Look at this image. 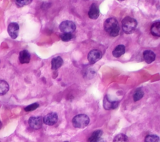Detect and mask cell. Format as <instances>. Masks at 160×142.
<instances>
[{"label":"cell","instance_id":"1","mask_svg":"<svg viewBox=\"0 0 160 142\" xmlns=\"http://www.w3.org/2000/svg\"><path fill=\"white\" fill-rule=\"evenodd\" d=\"M104 28L111 36H117L119 33V23L117 19L114 18H109L104 21Z\"/></svg>","mask_w":160,"mask_h":142},{"label":"cell","instance_id":"2","mask_svg":"<svg viewBox=\"0 0 160 142\" xmlns=\"http://www.w3.org/2000/svg\"><path fill=\"white\" fill-rule=\"evenodd\" d=\"M138 25L136 20L131 17L126 16L122 21V29L126 34H131L133 33Z\"/></svg>","mask_w":160,"mask_h":142},{"label":"cell","instance_id":"3","mask_svg":"<svg viewBox=\"0 0 160 142\" xmlns=\"http://www.w3.org/2000/svg\"><path fill=\"white\" fill-rule=\"evenodd\" d=\"M89 123V117L85 114H79L75 116L72 119V123L74 127L78 128H83L88 125Z\"/></svg>","mask_w":160,"mask_h":142},{"label":"cell","instance_id":"4","mask_svg":"<svg viewBox=\"0 0 160 142\" xmlns=\"http://www.w3.org/2000/svg\"><path fill=\"white\" fill-rule=\"evenodd\" d=\"M76 24L71 21H64L59 25V29L62 33H71L76 30Z\"/></svg>","mask_w":160,"mask_h":142},{"label":"cell","instance_id":"5","mask_svg":"<svg viewBox=\"0 0 160 142\" xmlns=\"http://www.w3.org/2000/svg\"><path fill=\"white\" fill-rule=\"evenodd\" d=\"M102 53L98 49H92L89 51L88 55V59L91 64H94L101 59Z\"/></svg>","mask_w":160,"mask_h":142},{"label":"cell","instance_id":"6","mask_svg":"<svg viewBox=\"0 0 160 142\" xmlns=\"http://www.w3.org/2000/svg\"><path fill=\"white\" fill-rule=\"evenodd\" d=\"M42 121L41 116H32L28 120L30 127L34 129H40L42 127Z\"/></svg>","mask_w":160,"mask_h":142},{"label":"cell","instance_id":"7","mask_svg":"<svg viewBox=\"0 0 160 142\" xmlns=\"http://www.w3.org/2000/svg\"><path fill=\"white\" fill-rule=\"evenodd\" d=\"M58 119V114L56 113L52 112L46 114L43 118L42 121L46 124L49 126H52L57 123Z\"/></svg>","mask_w":160,"mask_h":142},{"label":"cell","instance_id":"8","mask_svg":"<svg viewBox=\"0 0 160 142\" xmlns=\"http://www.w3.org/2000/svg\"><path fill=\"white\" fill-rule=\"evenodd\" d=\"M8 33L10 37L12 39H16L18 36L19 25L17 23H11L8 27Z\"/></svg>","mask_w":160,"mask_h":142},{"label":"cell","instance_id":"9","mask_svg":"<svg viewBox=\"0 0 160 142\" xmlns=\"http://www.w3.org/2000/svg\"><path fill=\"white\" fill-rule=\"evenodd\" d=\"M118 101H112L111 100L108 95H106L103 99V106L105 109L109 110L116 108L118 106Z\"/></svg>","mask_w":160,"mask_h":142},{"label":"cell","instance_id":"10","mask_svg":"<svg viewBox=\"0 0 160 142\" xmlns=\"http://www.w3.org/2000/svg\"><path fill=\"white\" fill-rule=\"evenodd\" d=\"M99 15V9L98 6L95 4L92 3L88 11V16L92 19H96Z\"/></svg>","mask_w":160,"mask_h":142},{"label":"cell","instance_id":"11","mask_svg":"<svg viewBox=\"0 0 160 142\" xmlns=\"http://www.w3.org/2000/svg\"><path fill=\"white\" fill-rule=\"evenodd\" d=\"M31 55L28 51L22 50L19 53V61L21 64L28 63L30 61Z\"/></svg>","mask_w":160,"mask_h":142},{"label":"cell","instance_id":"12","mask_svg":"<svg viewBox=\"0 0 160 142\" xmlns=\"http://www.w3.org/2000/svg\"><path fill=\"white\" fill-rule=\"evenodd\" d=\"M143 58L147 63L153 62L156 59L155 53L151 50H146L143 52Z\"/></svg>","mask_w":160,"mask_h":142},{"label":"cell","instance_id":"13","mask_svg":"<svg viewBox=\"0 0 160 142\" xmlns=\"http://www.w3.org/2000/svg\"><path fill=\"white\" fill-rule=\"evenodd\" d=\"M151 33L154 36H160V21L159 20L152 23L151 27Z\"/></svg>","mask_w":160,"mask_h":142},{"label":"cell","instance_id":"14","mask_svg":"<svg viewBox=\"0 0 160 142\" xmlns=\"http://www.w3.org/2000/svg\"><path fill=\"white\" fill-rule=\"evenodd\" d=\"M125 46L124 45H118L112 51V55L115 58H119L125 53Z\"/></svg>","mask_w":160,"mask_h":142},{"label":"cell","instance_id":"15","mask_svg":"<svg viewBox=\"0 0 160 142\" xmlns=\"http://www.w3.org/2000/svg\"><path fill=\"white\" fill-rule=\"evenodd\" d=\"M63 63V60L61 57L57 56L51 60V68L52 69L56 70L60 68Z\"/></svg>","mask_w":160,"mask_h":142},{"label":"cell","instance_id":"16","mask_svg":"<svg viewBox=\"0 0 160 142\" xmlns=\"http://www.w3.org/2000/svg\"><path fill=\"white\" fill-rule=\"evenodd\" d=\"M9 86L8 83L4 80H0V96L6 94L9 91Z\"/></svg>","mask_w":160,"mask_h":142},{"label":"cell","instance_id":"17","mask_svg":"<svg viewBox=\"0 0 160 142\" xmlns=\"http://www.w3.org/2000/svg\"><path fill=\"white\" fill-rule=\"evenodd\" d=\"M144 96V91L140 88L136 89L133 94V99L134 101H138L141 99Z\"/></svg>","mask_w":160,"mask_h":142},{"label":"cell","instance_id":"18","mask_svg":"<svg viewBox=\"0 0 160 142\" xmlns=\"http://www.w3.org/2000/svg\"><path fill=\"white\" fill-rule=\"evenodd\" d=\"M113 142H129V140L128 136L126 134L120 133L114 137Z\"/></svg>","mask_w":160,"mask_h":142},{"label":"cell","instance_id":"19","mask_svg":"<svg viewBox=\"0 0 160 142\" xmlns=\"http://www.w3.org/2000/svg\"><path fill=\"white\" fill-rule=\"evenodd\" d=\"M144 142H159V138L155 134H149L146 136Z\"/></svg>","mask_w":160,"mask_h":142},{"label":"cell","instance_id":"20","mask_svg":"<svg viewBox=\"0 0 160 142\" xmlns=\"http://www.w3.org/2000/svg\"><path fill=\"white\" fill-rule=\"evenodd\" d=\"M74 36L71 33H62L60 35V38L63 41H69L71 40Z\"/></svg>","mask_w":160,"mask_h":142},{"label":"cell","instance_id":"21","mask_svg":"<svg viewBox=\"0 0 160 142\" xmlns=\"http://www.w3.org/2000/svg\"><path fill=\"white\" fill-rule=\"evenodd\" d=\"M102 134V130L98 129V130L94 131L92 133V134L91 135V136L89 137L88 141H90V140H92V139H96V138H100V137H101Z\"/></svg>","mask_w":160,"mask_h":142},{"label":"cell","instance_id":"22","mask_svg":"<svg viewBox=\"0 0 160 142\" xmlns=\"http://www.w3.org/2000/svg\"><path fill=\"white\" fill-rule=\"evenodd\" d=\"M39 104L37 103H32L31 104H29L28 106H27L26 107L24 108V111H27V112H29V111H32L34 109H36V108H38L39 107Z\"/></svg>","mask_w":160,"mask_h":142},{"label":"cell","instance_id":"23","mask_svg":"<svg viewBox=\"0 0 160 142\" xmlns=\"http://www.w3.org/2000/svg\"><path fill=\"white\" fill-rule=\"evenodd\" d=\"M32 2L31 0H25V1H20V0H18L16 1V4L18 7H22L24 6H26L27 4H29V3H31Z\"/></svg>","mask_w":160,"mask_h":142},{"label":"cell","instance_id":"24","mask_svg":"<svg viewBox=\"0 0 160 142\" xmlns=\"http://www.w3.org/2000/svg\"><path fill=\"white\" fill-rule=\"evenodd\" d=\"M89 142H106V141L103 138L100 137V138H96V139L90 140V141H89Z\"/></svg>","mask_w":160,"mask_h":142},{"label":"cell","instance_id":"25","mask_svg":"<svg viewBox=\"0 0 160 142\" xmlns=\"http://www.w3.org/2000/svg\"><path fill=\"white\" fill-rule=\"evenodd\" d=\"M2 123H1V121H0V129H1V128H2Z\"/></svg>","mask_w":160,"mask_h":142},{"label":"cell","instance_id":"26","mask_svg":"<svg viewBox=\"0 0 160 142\" xmlns=\"http://www.w3.org/2000/svg\"><path fill=\"white\" fill-rule=\"evenodd\" d=\"M64 142H69V141H64Z\"/></svg>","mask_w":160,"mask_h":142},{"label":"cell","instance_id":"27","mask_svg":"<svg viewBox=\"0 0 160 142\" xmlns=\"http://www.w3.org/2000/svg\"><path fill=\"white\" fill-rule=\"evenodd\" d=\"M0 142H1V141H0Z\"/></svg>","mask_w":160,"mask_h":142}]
</instances>
